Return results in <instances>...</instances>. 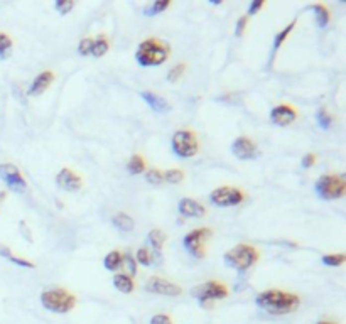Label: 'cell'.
<instances>
[{
    "label": "cell",
    "mask_w": 346,
    "mask_h": 324,
    "mask_svg": "<svg viewBox=\"0 0 346 324\" xmlns=\"http://www.w3.org/2000/svg\"><path fill=\"white\" fill-rule=\"evenodd\" d=\"M41 304L54 314H68L78 306V297L65 287H53L41 292Z\"/></svg>",
    "instance_id": "4"
},
{
    "label": "cell",
    "mask_w": 346,
    "mask_h": 324,
    "mask_svg": "<svg viewBox=\"0 0 346 324\" xmlns=\"http://www.w3.org/2000/svg\"><path fill=\"white\" fill-rule=\"evenodd\" d=\"M209 238H213L211 228H194L182 238V246L193 258H204V255H206V243Z\"/></svg>",
    "instance_id": "8"
},
{
    "label": "cell",
    "mask_w": 346,
    "mask_h": 324,
    "mask_svg": "<svg viewBox=\"0 0 346 324\" xmlns=\"http://www.w3.org/2000/svg\"><path fill=\"white\" fill-rule=\"evenodd\" d=\"M112 225L118 232L122 233H129L135 228V221L132 216H129L127 213H117V215L112 218Z\"/></svg>",
    "instance_id": "24"
},
{
    "label": "cell",
    "mask_w": 346,
    "mask_h": 324,
    "mask_svg": "<svg viewBox=\"0 0 346 324\" xmlns=\"http://www.w3.org/2000/svg\"><path fill=\"white\" fill-rule=\"evenodd\" d=\"M345 253H326L321 257V262L326 267H341L345 263Z\"/></svg>",
    "instance_id": "32"
},
{
    "label": "cell",
    "mask_w": 346,
    "mask_h": 324,
    "mask_svg": "<svg viewBox=\"0 0 346 324\" xmlns=\"http://www.w3.org/2000/svg\"><path fill=\"white\" fill-rule=\"evenodd\" d=\"M311 10L314 12V20H316V25H318L319 29H324V27H328L331 22V12H330V8H328L324 3H314V5H311L309 7Z\"/></svg>",
    "instance_id": "21"
},
{
    "label": "cell",
    "mask_w": 346,
    "mask_h": 324,
    "mask_svg": "<svg viewBox=\"0 0 346 324\" xmlns=\"http://www.w3.org/2000/svg\"><path fill=\"white\" fill-rule=\"evenodd\" d=\"M316 324H338L336 321H330V319H323V321H319V323H316Z\"/></svg>",
    "instance_id": "43"
},
{
    "label": "cell",
    "mask_w": 346,
    "mask_h": 324,
    "mask_svg": "<svg viewBox=\"0 0 346 324\" xmlns=\"http://www.w3.org/2000/svg\"><path fill=\"white\" fill-rule=\"evenodd\" d=\"M54 78H56V75H54L53 70H44L42 73H39L36 76V78L32 80L31 86H29L27 89V95L29 96H39L42 95V93L48 89L51 84H53Z\"/></svg>",
    "instance_id": "16"
},
{
    "label": "cell",
    "mask_w": 346,
    "mask_h": 324,
    "mask_svg": "<svg viewBox=\"0 0 346 324\" xmlns=\"http://www.w3.org/2000/svg\"><path fill=\"white\" fill-rule=\"evenodd\" d=\"M145 240H147V245L151 246L154 251H161L164 248V243L168 240V235H166L162 230L154 228L147 233V238H145Z\"/></svg>",
    "instance_id": "25"
},
{
    "label": "cell",
    "mask_w": 346,
    "mask_h": 324,
    "mask_svg": "<svg viewBox=\"0 0 346 324\" xmlns=\"http://www.w3.org/2000/svg\"><path fill=\"white\" fill-rule=\"evenodd\" d=\"M186 70H187L186 63H177V65L174 66L173 70H169V73H168V81H169V83H177V81L181 80L182 76H184Z\"/></svg>",
    "instance_id": "33"
},
{
    "label": "cell",
    "mask_w": 346,
    "mask_h": 324,
    "mask_svg": "<svg viewBox=\"0 0 346 324\" xmlns=\"http://www.w3.org/2000/svg\"><path fill=\"white\" fill-rule=\"evenodd\" d=\"M5 196H7V193H5V191H2V193H0V203H2L3 199H5Z\"/></svg>",
    "instance_id": "44"
},
{
    "label": "cell",
    "mask_w": 346,
    "mask_h": 324,
    "mask_svg": "<svg viewBox=\"0 0 346 324\" xmlns=\"http://www.w3.org/2000/svg\"><path fill=\"white\" fill-rule=\"evenodd\" d=\"M232 154L240 161H252L257 156V144L247 135L237 137L232 142Z\"/></svg>",
    "instance_id": "13"
},
{
    "label": "cell",
    "mask_w": 346,
    "mask_h": 324,
    "mask_svg": "<svg viewBox=\"0 0 346 324\" xmlns=\"http://www.w3.org/2000/svg\"><path fill=\"white\" fill-rule=\"evenodd\" d=\"M191 294H193L194 299H198L201 308L211 309L213 306H215V302L223 301L228 297L230 289L225 282L213 279V280H206V282L196 285L193 291H191Z\"/></svg>",
    "instance_id": "5"
},
{
    "label": "cell",
    "mask_w": 346,
    "mask_h": 324,
    "mask_svg": "<svg viewBox=\"0 0 346 324\" xmlns=\"http://www.w3.org/2000/svg\"><path fill=\"white\" fill-rule=\"evenodd\" d=\"M75 5H76L75 0H56V2H54V8H56V12L61 15L70 14L73 8H75Z\"/></svg>",
    "instance_id": "36"
},
{
    "label": "cell",
    "mask_w": 346,
    "mask_h": 324,
    "mask_svg": "<svg viewBox=\"0 0 346 324\" xmlns=\"http://www.w3.org/2000/svg\"><path fill=\"white\" fill-rule=\"evenodd\" d=\"M171 56V44L159 37H147L137 46L135 61L142 68H156L164 65Z\"/></svg>",
    "instance_id": "2"
},
{
    "label": "cell",
    "mask_w": 346,
    "mask_h": 324,
    "mask_svg": "<svg viewBox=\"0 0 346 324\" xmlns=\"http://www.w3.org/2000/svg\"><path fill=\"white\" fill-rule=\"evenodd\" d=\"M314 117H316V122H318V125L321 127L323 130H330L331 127H333V123H335V117H333V115L328 112L324 106L316 112Z\"/></svg>",
    "instance_id": "29"
},
{
    "label": "cell",
    "mask_w": 346,
    "mask_h": 324,
    "mask_svg": "<svg viewBox=\"0 0 346 324\" xmlns=\"http://www.w3.org/2000/svg\"><path fill=\"white\" fill-rule=\"evenodd\" d=\"M145 169H147V159L142 154H139V152L132 154L129 162H127V170L130 174H134V176H139V174L145 172Z\"/></svg>",
    "instance_id": "26"
},
{
    "label": "cell",
    "mask_w": 346,
    "mask_h": 324,
    "mask_svg": "<svg viewBox=\"0 0 346 324\" xmlns=\"http://www.w3.org/2000/svg\"><path fill=\"white\" fill-rule=\"evenodd\" d=\"M108 51H110V39L105 36V34H98L96 37H93V44H91V51H89V56L101 58V56H105Z\"/></svg>",
    "instance_id": "22"
},
{
    "label": "cell",
    "mask_w": 346,
    "mask_h": 324,
    "mask_svg": "<svg viewBox=\"0 0 346 324\" xmlns=\"http://www.w3.org/2000/svg\"><path fill=\"white\" fill-rule=\"evenodd\" d=\"M259 260H260V251L257 246L250 245V243H238V245H235L232 250H228L223 255L225 265L240 272V274L257 265Z\"/></svg>",
    "instance_id": "3"
},
{
    "label": "cell",
    "mask_w": 346,
    "mask_h": 324,
    "mask_svg": "<svg viewBox=\"0 0 346 324\" xmlns=\"http://www.w3.org/2000/svg\"><path fill=\"white\" fill-rule=\"evenodd\" d=\"M0 257L8 260V262H12V263H15L17 267H22V268H36V263L31 262V260H27V258L17 257L14 251L8 248L7 245H3V243H0Z\"/></svg>",
    "instance_id": "19"
},
{
    "label": "cell",
    "mask_w": 346,
    "mask_h": 324,
    "mask_svg": "<svg viewBox=\"0 0 346 324\" xmlns=\"http://www.w3.org/2000/svg\"><path fill=\"white\" fill-rule=\"evenodd\" d=\"M149 324H174L173 318L169 314H164V313H159V314H154L151 318Z\"/></svg>",
    "instance_id": "39"
},
{
    "label": "cell",
    "mask_w": 346,
    "mask_h": 324,
    "mask_svg": "<svg viewBox=\"0 0 346 324\" xmlns=\"http://www.w3.org/2000/svg\"><path fill=\"white\" fill-rule=\"evenodd\" d=\"M171 147H173V152L179 157V159H191V157L199 154L201 144H199L198 134H196L194 130L179 129L173 134Z\"/></svg>",
    "instance_id": "6"
},
{
    "label": "cell",
    "mask_w": 346,
    "mask_h": 324,
    "mask_svg": "<svg viewBox=\"0 0 346 324\" xmlns=\"http://www.w3.org/2000/svg\"><path fill=\"white\" fill-rule=\"evenodd\" d=\"M314 191L324 201H335L345 196L346 181L343 174H324L316 181Z\"/></svg>",
    "instance_id": "7"
},
{
    "label": "cell",
    "mask_w": 346,
    "mask_h": 324,
    "mask_svg": "<svg viewBox=\"0 0 346 324\" xmlns=\"http://www.w3.org/2000/svg\"><path fill=\"white\" fill-rule=\"evenodd\" d=\"M19 230H20V235H22L25 240L27 242H31L32 243V235H31V230H29V227H27V223H25V221H20L19 223Z\"/></svg>",
    "instance_id": "42"
},
{
    "label": "cell",
    "mask_w": 346,
    "mask_h": 324,
    "mask_svg": "<svg viewBox=\"0 0 346 324\" xmlns=\"http://www.w3.org/2000/svg\"><path fill=\"white\" fill-rule=\"evenodd\" d=\"M296 25H297V20L294 19L292 22H289L287 25H285L284 29H280L279 32L275 34V37H274V42H272V54H270V65H272V61H274V58H275V54H277V51H279L282 46H284V42L285 39L289 37V34L296 29Z\"/></svg>",
    "instance_id": "18"
},
{
    "label": "cell",
    "mask_w": 346,
    "mask_h": 324,
    "mask_svg": "<svg viewBox=\"0 0 346 324\" xmlns=\"http://www.w3.org/2000/svg\"><path fill=\"white\" fill-rule=\"evenodd\" d=\"M91 44H93V37H83L78 44V53L81 54V56H89Z\"/></svg>",
    "instance_id": "37"
},
{
    "label": "cell",
    "mask_w": 346,
    "mask_h": 324,
    "mask_svg": "<svg viewBox=\"0 0 346 324\" xmlns=\"http://www.w3.org/2000/svg\"><path fill=\"white\" fill-rule=\"evenodd\" d=\"M103 265L108 272H117L123 267V251L120 250H112L105 255Z\"/></svg>",
    "instance_id": "23"
},
{
    "label": "cell",
    "mask_w": 346,
    "mask_h": 324,
    "mask_svg": "<svg viewBox=\"0 0 346 324\" xmlns=\"http://www.w3.org/2000/svg\"><path fill=\"white\" fill-rule=\"evenodd\" d=\"M263 7H265V0H254V2H250V5H249V12H247V17L259 14V12L262 10Z\"/></svg>",
    "instance_id": "40"
},
{
    "label": "cell",
    "mask_w": 346,
    "mask_h": 324,
    "mask_svg": "<svg viewBox=\"0 0 346 324\" xmlns=\"http://www.w3.org/2000/svg\"><path fill=\"white\" fill-rule=\"evenodd\" d=\"M318 162V156L314 154V152H307V154L302 157V161H301V165L304 169H309V167H313V165Z\"/></svg>",
    "instance_id": "41"
},
{
    "label": "cell",
    "mask_w": 346,
    "mask_h": 324,
    "mask_svg": "<svg viewBox=\"0 0 346 324\" xmlns=\"http://www.w3.org/2000/svg\"><path fill=\"white\" fill-rule=\"evenodd\" d=\"M177 213L184 218H203L206 216V208L204 204L196 201L193 198H182L177 203Z\"/></svg>",
    "instance_id": "15"
},
{
    "label": "cell",
    "mask_w": 346,
    "mask_h": 324,
    "mask_svg": "<svg viewBox=\"0 0 346 324\" xmlns=\"http://www.w3.org/2000/svg\"><path fill=\"white\" fill-rule=\"evenodd\" d=\"M14 49V41L5 32H0V61H5Z\"/></svg>",
    "instance_id": "30"
},
{
    "label": "cell",
    "mask_w": 346,
    "mask_h": 324,
    "mask_svg": "<svg viewBox=\"0 0 346 324\" xmlns=\"http://www.w3.org/2000/svg\"><path fill=\"white\" fill-rule=\"evenodd\" d=\"M0 179L12 193L22 194L27 189V181L22 176V172H20L15 164H10V162L0 164Z\"/></svg>",
    "instance_id": "10"
},
{
    "label": "cell",
    "mask_w": 346,
    "mask_h": 324,
    "mask_svg": "<svg viewBox=\"0 0 346 324\" xmlns=\"http://www.w3.org/2000/svg\"><path fill=\"white\" fill-rule=\"evenodd\" d=\"M171 0H154L149 7L144 8V15L147 17H154V15H159L162 12H166L168 8L171 7Z\"/></svg>",
    "instance_id": "28"
},
{
    "label": "cell",
    "mask_w": 346,
    "mask_h": 324,
    "mask_svg": "<svg viewBox=\"0 0 346 324\" xmlns=\"http://www.w3.org/2000/svg\"><path fill=\"white\" fill-rule=\"evenodd\" d=\"M112 282L113 287L122 294H132L135 291V280L129 274H115Z\"/></svg>",
    "instance_id": "20"
},
{
    "label": "cell",
    "mask_w": 346,
    "mask_h": 324,
    "mask_svg": "<svg viewBox=\"0 0 346 324\" xmlns=\"http://www.w3.org/2000/svg\"><path fill=\"white\" fill-rule=\"evenodd\" d=\"M135 262L137 265H142V267H151L154 265L156 262V257H157V251H151L147 246H140V248L135 251Z\"/></svg>",
    "instance_id": "27"
},
{
    "label": "cell",
    "mask_w": 346,
    "mask_h": 324,
    "mask_svg": "<svg viewBox=\"0 0 346 324\" xmlns=\"http://www.w3.org/2000/svg\"><path fill=\"white\" fill-rule=\"evenodd\" d=\"M297 117H299L297 108L289 103L275 105L274 108L270 110V115H268L270 122L277 127H289L290 123H294L297 120Z\"/></svg>",
    "instance_id": "12"
},
{
    "label": "cell",
    "mask_w": 346,
    "mask_h": 324,
    "mask_svg": "<svg viewBox=\"0 0 346 324\" xmlns=\"http://www.w3.org/2000/svg\"><path fill=\"white\" fill-rule=\"evenodd\" d=\"M145 181L149 182V184H154V186H159L164 182V176H162V170L152 167L149 170H145Z\"/></svg>",
    "instance_id": "34"
},
{
    "label": "cell",
    "mask_w": 346,
    "mask_h": 324,
    "mask_svg": "<svg viewBox=\"0 0 346 324\" xmlns=\"http://www.w3.org/2000/svg\"><path fill=\"white\" fill-rule=\"evenodd\" d=\"M56 182L61 189L68 191V193H76V191H80L81 187H83V177L70 167H65L59 170L56 176Z\"/></svg>",
    "instance_id": "14"
},
{
    "label": "cell",
    "mask_w": 346,
    "mask_h": 324,
    "mask_svg": "<svg viewBox=\"0 0 346 324\" xmlns=\"http://www.w3.org/2000/svg\"><path fill=\"white\" fill-rule=\"evenodd\" d=\"M164 176V182H171V184H179L186 179V174L184 170L181 169H169V170H164L162 172Z\"/></svg>",
    "instance_id": "31"
},
{
    "label": "cell",
    "mask_w": 346,
    "mask_h": 324,
    "mask_svg": "<svg viewBox=\"0 0 346 324\" xmlns=\"http://www.w3.org/2000/svg\"><path fill=\"white\" fill-rule=\"evenodd\" d=\"M140 98L157 113H168L171 110L169 101L166 100L164 96L157 95V93H154V91H140Z\"/></svg>",
    "instance_id": "17"
},
{
    "label": "cell",
    "mask_w": 346,
    "mask_h": 324,
    "mask_svg": "<svg viewBox=\"0 0 346 324\" xmlns=\"http://www.w3.org/2000/svg\"><path fill=\"white\" fill-rule=\"evenodd\" d=\"M247 199V194L242 187L237 186H220L211 191L209 201L218 208H233L242 204Z\"/></svg>",
    "instance_id": "9"
},
{
    "label": "cell",
    "mask_w": 346,
    "mask_h": 324,
    "mask_svg": "<svg viewBox=\"0 0 346 324\" xmlns=\"http://www.w3.org/2000/svg\"><path fill=\"white\" fill-rule=\"evenodd\" d=\"M145 291L151 294H157V296H168V297H177L182 294V287L177 285L176 282L164 279L159 275H152L151 279L145 282Z\"/></svg>",
    "instance_id": "11"
},
{
    "label": "cell",
    "mask_w": 346,
    "mask_h": 324,
    "mask_svg": "<svg viewBox=\"0 0 346 324\" xmlns=\"http://www.w3.org/2000/svg\"><path fill=\"white\" fill-rule=\"evenodd\" d=\"M247 25H249V17L242 15L240 19L237 20V24H235V36L242 37L243 34H245V31H247Z\"/></svg>",
    "instance_id": "38"
},
{
    "label": "cell",
    "mask_w": 346,
    "mask_h": 324,
    "mask_svg": "<svg viewBox=\"0 0 346 324\" xmlns=\"http://www.w3.org/2000/svg\"><path fill=\"white\" fill-rule=\"evenodd\" d=\"M123 265L127 267V272H129L130 277L137 275V262H135V257L130 251H123Z\"/></svg>",
    "instance_id": "35"
},
{
    "label": "cell",
    "mask_w": 346,
    "mask_h": 324,
    "mask_svg": "<svg viewBox=\"0 0 346 324\" xmlns=\"http://www.w3.org/2000/svg\"><path fill=\"white\" fill-rule=\"evenodd\" d=\"M255 304L272 316H285V314L296 313L301 308V297L282 289H267L257 294Z\"/></svg>",
    "instance_id": "1"
}]
</instances>
